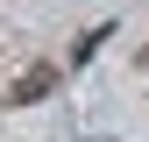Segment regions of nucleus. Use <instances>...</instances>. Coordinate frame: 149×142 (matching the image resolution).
I'll list each match as a JSON object with an SVG mask.
<instances>
[{
	"label": "nucleus",
	"mask_w": 149,
	"mask_h": 142,
	"mask_svg": "<svg viewBox=\"0 0 149 142\" xmlns=\"http://www.w3.org/2000/svg\"><path fill=\"white\" fill-rule=\"evenodd\" d=\"M50 85H57V64H29L22 78H14V100H22V106L29 100H50Z\"/></svg>",
	"instance_id": "f257e3e1"
}]
</instances>
